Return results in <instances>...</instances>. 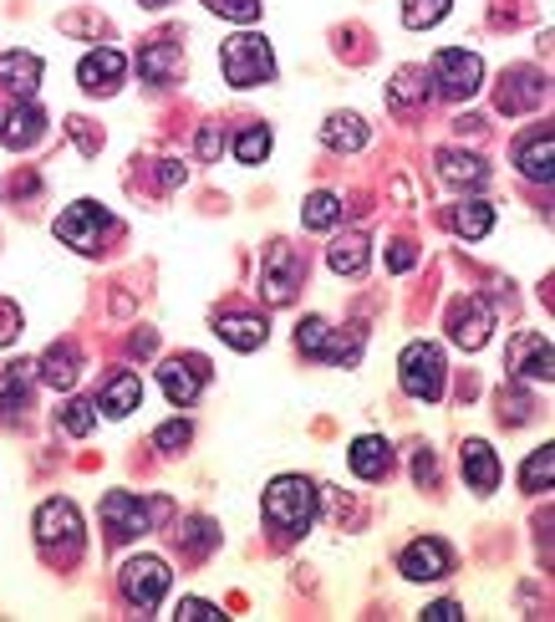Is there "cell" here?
Masks as SVG:
<instances>
[{"instance_id": "obj_7", "label": "cell", "mask_w": 555, "mask_h": 622, "mask_svg": "<svg viewBox=\"0 0 555 622\" xmlns=\"http://www.w3.org/2000/svg\"><path fill=\"white\" fill-rule=\"evenodd\" d=\"M82 516L72 500H46L36 510V541L46 546V551H66V557H77L82 551Z\"/></svg>"}, {"instance_id": "obj_26", "label": "cell", "mask_w": 555, "mask_h": 622, "mask_svg": "<svg viewBox=\"0 0 555 622\" xmlns=\"http://www.w3.org/2000/svg\"><path fill=\"white\" fill-rule=\"evenodd\" d=\"M352 475H362V479H383L387 475V460H393V450H387V439H377V434H362L357 444H352Z\"/></svg>"}, {"instance_id": "obj_27", "label": "cell", "mask_w": 555, "mask_h": 622, "mask_svg": "<svg viewBox=\"0 0 555 622\" xmlns=\"http://www.w3.org/2000/svg\"><path fill=\"white\" fill-rule=\"evenodd\" d=\"M424 97H428V72H418V66L393 72V82H387V103H393V113H413Z\"/></svg>"}, {"instance_id": "obj_6", "label": "cell", "mask_w": 555, "mask_h": 622, "mask_svg": "<svg viewBox=\"0 0 555 622\" xmlns=\"http://www.w3.org/2000/svg\"><path fill=\"white\" fill-rule=\"evenodd\" d=\"M169 582H173V571H169V561H159V557H132L128 567H122V597H128L138 612L159 608Z\"/></svg>"}, {"instance_id": "obj_4", "label": "cell", "mask_w": 555, "mask_h": 622, "mask_svg": "<svg viewBox=\"0 0 555 622\" xmlns=\"http://www.w3.org/2000/svg\"><path fill=\"white\" fill-rule=\"evenodd\" d=\"M438 93L449 97V103H469L479 93V82H484V62L474 52H463V46H449V52L434 56V72H428Z\"/></svg>"}, {"instance_id": "obj_48", "label": "cell", "mask_w": 555, "mask_h": 622, "mask_svg": "<svg viewBox=\"0 0 555 622\" xmlns=\"http://www.w3.org/2000/svg\"><path fill=\"white\" fill-rule=\"evenodd\" d=\"M138 6H148V11H159V6H169V0H138Z\"/></svg>"}, {"instance_id": "obj_14", "label": "cell", "mask_w": 555, "mask_h": 622, "mask_svg": "<svg viewBox=\"0 0 555 622\" xmlns=\"http://www.w3.org/2000/svg\"><path fill=\"white\" fill-rule=\"evenodd\" d=\"M296 281H301V261H296L286 245H276V251L265 255V276H260V292L270 306H286L296 296Z\"/></svg>"}, {"instance_id": "obj_38", "label": "cell", "mask_w": 555, "mask_h": 622, "mask_svg": "<svg viewBox=\"0 0 555 622\" xmlns=\"http://www.w3.org/2000/svg\"><path fill=\"white\" fill-rule=\"evenodd\" d=\"M214 15H225V21H260V0H204Z\"/></svg>"}, {"instance_id": "obj_3", "label": "cell", "mask_w": 555, "mask_h": 622, "mask_svg": "<svg viewBox=\"0 0 555 622\" xmlns=\"http://www.w3.org/2000/svg\"><path fill=\"white\" fill-rule=\"evenodd\" d=\"M397 378H403V393L434 403V398H444V352L434 342H408L397 358Z\"/></svg>"}, {"instance_id": "obj_31", "label": "cell", "mask_w": 555, "mask_h": 622, "mask_svg": "<svg viewBox=\"0 0 555 622\" xmlns=\"http://www.w3.org/2000/svg\"><path fill=\"white\" fill-rule=\"evenodd\" d=\"M551 479H555V450L551 444H541V450L525 460V470H520V485L535 495V491H551Z\"/></svg>"}, {"instance_id": "obj_35", "label": "cell", "mask_w": 555, "mask_h": 622, "mask_svg": "<svg viewBox=\"0 0 555 622\" xmlns=\"http://www.w3.org/2000/svg\"><path fill=\"white\" fill-rule=\"evenodd\" d=\"M235 159L239 164H265L270 159V128L265 123H255V128H245L235 138Z\"/></svg>"}, {"instance_id": "obj_11", "label": "cell", "mask_w": 555, "mask_h": 622, "mask_svg": "<svg viewBox=\"0 0 555 622\" xmlns=\"http://www.w3.org/2000/svg\"><path fill=\"white\" fill-rule=\"evenodd\" d=\"M397 571H403L408 582H438V577L453 571V551L444 541H434V536H424V541H413L408 551L397 557Z\"/></svg>"}, {"instance_id": "obj_1", "label": "cell", "mask_w": 555, "mask_h": 622, "mask_svg": "<svg viewBox=\"0 0 555 622\" xmlns=\"http://www.w3.org/2000/svg\"><path fill=\"white\" fill-rule=\"evenodd\" d=\"M317 485L306 475H280L270 479V491H265V520L276 536H301L311 520H317Z\"/></svg>"}, {"instance_id": "obj_25", "label": "cell", "mask_w": 555, "mask_h": 622, "mask_svg": "<svg viewBox=\"0 0 555 622\" xmlns=\"http://www.w3.org/2000/svg\"><path fill=\"white\" fill-rule=\"evenodd\" d=\"M438 173H444L449 185L479 189L484 179H490V164L479 159V154H463V148H444V154H438Z\"/></svg>"}, {"instance_id": "obj_18", "label": "cell", "mask_w": 555, "mask_h": 622, "mask_svg": "<svg viewBox=\"0 0 555 622\" xmlns=\"http://www.w3.org/2000/svg\"><path fill=\"white\" fill-rule=\"evenodd\" d=\"M463 479H469L474 495H490L494 485H500V460H494V450L484 439H469V444H463Z\"/></svg>"}, {"instance_id": "obj_13", "label": "cell", "mask_w": 555, "mask_h": 622, "mask_svg": "<svg viewBox=\"0 0 555 622\" xmlns=\"http://www.w3.org/2000/svg\"><path fill=\"white\" fill-rule=\"evenodd\" d=\"M204 378H210V368L199 358H169L159 368V383L163 393L179 403V409H189V403H199V393H204Z\"/></svg>"}, {"instance_id": "obj_21", "label": "cell", "mask_w": 555, "mask_h": 622, "mask_svg": "<svg viewBox=\"0 0 555 622\" xmlns=\"http://www.w3.org/2000/svg\"><path fill=\"white\" fill-rule=\"evenodd\" d=\"M321 138H327V148H337V154H357V148H367L372 128L357 113H331V118L321 123Z\"/></svg>"}, {"instance_id": "obj_40", "label": "cell", "mask_w": 555, "mask_h": 622, "mask_svg": "<svg viewBox=\"0 0 555 622\" xmlns=\"http://www.w3.org/2000/svg\"><path fill=\"white\" fill-rule=\"evenodd\" d=\"M184 541H189V551H210L214 541H220V530H214V520H189L184 526Z\"/></svg>"}, {"instance_id": "obj_28", "label": "cell", "mask_w": 555, "mask_h": 622, "mask_svg": "<svg viewBox=\"0 0 555 622\" xmlns=\"http://www.w3.org/2000/svg\"><path fill=\"white\" fill-rule=\"evenodd\" d=\"M31 378H36V368H31V362H21V358L0 368V413H6V409H26Z\"/></svg>"}, {"instance_id": "obj_36", "label": "cell", "mask_w": 555, "mask_h": 622, "mask_svg": "<svg viewBox=\"0 0 555 622\" xmlns=\"http://www.w3.org/2000/svg\"><path fill=\"white\" fill-rule=\"evenodd\" d=\"M93 424H97V403L93 398H72L62 409V429L72 439H82V434H93Z\"/></svg>"}, {"instance_id": "obj_43", "label": "cell", "mask_w": 555, "mask_h": 622, "mask_svg": "<svg viewBox=\"0 0 555 622\" xmlns=\"http://www.w3.org/2000/svg\"><path fill=\"white\" fill-rule=\"evenodd\" d=\"M173 618H220V608H214V602H199V597H184V602L173 608Z\"/></svg>"}, {"instance_id": "obj_19", "label": "cell", "mask_w": 555, "mask_h": 622, "mask_svg": "<svg viewBox=\"0 0 555 622\" xmlns=\"http://www.w3.org/2000/svg\"><path fill=\"white\" fill-rule=\"evenodd\" d=\"M367 255H372V240L362 235V230H346V235L331 240L327 265L337 276H362V271H367Z\"/></svg>"}, {"instance_id": "obj_2", "label": "cell", "mask_w": 555, "mask_h": 622, "mask_svg": "<svg viewBox=\"0 0 555 622\" xmlns=\"http://www.w3.org/2000/svg\"><path fill=\"white\" fill-rule=\"evenodd\" d=\"M225 82L230 87H255V82H270L276 77V52H270V41L255 36V31H239V36L225 41Z\"/></svg>"}, {"instance_id": "obj_22", "label": "cell", "mask_w": 555, "mask_h": 622, "mask_svg": "<svg viewBox=\"0 0 555 622\" xmlns=\"http://www.w3.org/2000/svg\"><path fill=\"white\" fill-rule=\"evenodd\" d=\"M138 398H143V383H138L132 372H113L103 398H97V413H107V419H128V413L138 409Z\"/></svg>"}, {"instance_id": "obj_45", "label": "cell", "mask_w": 555, "mask_h": 622, "mask_svg": "<svg viewBox=\"0 0 555 622\" xmlns=\"http://www.w3.org/2000/svg\"><path fill=\"white\" fill-rule=\"evenodd\" d=\"M413 479H424V485H434L438 479V464H434V454H413Z\"/></svg>"}, {"instance_id": "obj_41", "label": "cell", "mask_w": 555, "mask_h": 622, "mask_svg": "<svg viewBox=\"0 0 555 622\" xmlns=\"http://www.w3.org/2000/svg\"><path fill=\"white\" fill-rule=\"evenodd\" d=\"M194 144H199V159H220V154H225V133H220V128H199V138H194Z\"/></svg>"}, {"instance_id": "obj_24", "label": "cell", "mask_w": 555, "mask_h": 622, "mask_svg": "<svg viewBox=\"0 0 555 622\" xmlns=\"http://www.w3.org/2000/svg\"><path fill=\"white\" fill-rule=\"evenodd\" d=\"M0 82H6L15 97H31V93L41 87V56H31V52H6V56H0Z\"/></svg>"}, {"instance_id": "obj_9", "label": "cell", "mask_w": 555, "mask_h": 622, "mask_svg": "<svg viewBox=\"0 0 555 622\" xmlns=\"http://www.w3.org/2000/svg\"><path fill=\"white\" fill-rule=\"evenodd\" d=\"M490 331H494V306L484 296H469V302H459L449 312V337L463 352H479V347L490 342Z\"/></svg>"}, {"instance_id": "obj_32", "label": "cell", "mask_w": 555, "mask_h": 622, "mask_svg": "<svg viewBox=\"0 0 555 622\" xmlns=\"http://www.w3.org/2000/svg\"><path fill=\"white\" fill-rule=\"evenodd\" d=\"M301 220H306V230H331V225H337V220H342V199H337V194H327V189H321V194H311V199H306Z\"/></svg>"}, {"instance_id": "obj_23", "label": "cell", "mask_w": 555, "mask_h": 622, "mask_svg": "<svg viewBox=\"0 0 555 622\" xmlns=\"http://www.w3.org/2000/svg\"><path fill=\"white\" fill-rule=\"evenodd\" d=\"M41 383H52V388H72L77 383V372H82V358H77V347L72 342H56V347H46V352H41Z\"/></svg>"}, {"instance_id": "obj_10", "label": "cell", "mask_w": 555, "mask_h": 622, "mask_svg": "<svg viewBox=\"0 0 555 622\" xmlns=\"http://www.w3.org/2000/svg\"><path fill=\"white\" fill-rule=\"evenodd\" d=\"M510 378H520V383H551L555 378L551 337H541V331L515 337V342H510Z\"/></svg>"}, {"instance_id": "obj_33", "label": "cell", "mask_w": 555, "mask_h": 622, "mask_svg": "<svg viewBox=\"0 0 555 622\" xmlns=\"http://www.w3.org/2000/svg\"><path fill=\"white\" fill-rule=\"evenodd\" d=\"M362 358V327H331V342H327V358L321 362H342V368H352V362Z\"/></svg>"}, {"instance_id": "obj_47", "label": "cell", "mask_w": 555, "mask_h": 622, "mask_svg": "<svg viewBox=\"0 0 555 622\" xmlns=\"http://www.w3.org/2000/svg\"><path fill=\"white\" fill-rule=\"evenodd\" d=\"M413 265V245H393L387 251V271H408Z\"/></svg>"}, {"instance_id": "obj_46", "label": "cell", "mask_w": 555, "mask_h": 622, "mask_svg": "<svg viewBox=\"0 0 555 622\" xmlns=\"http://www.w3.org/2000/svg\"><path fill=\"white\" fill-rule=\"evenodd\" d=\"M159 185H163V189H179V185H184V164H173V159L159 164Z\"/></svg>"}, {"instance_id": "obj_29", "label": "cell", "mask_w": 555, "mask_h": 622, "mask_svg": "<svg viewBox=\"0 0 555 622\" xmlns=\"http://www.w3.org/2000/svg\"><path fill=\"white\" fill-rule=\"evenodd\" d=\"M179 62H184V56H179L173 41H153V46L138 52V72H143V82H169L173 72H179Z\"/></svg>"}, {"instance_id": "obj_34", "label": "cell", "mask_w": 555, "mask_h": 622, "mask_svg": "<svg viewBox=\"0 0 555 622\" xmlns=\"http://www.w3.org/2000/svg\"><path fill=\"white\" fill-rule=\"evenodd\" d=\"M449 6L453 0H403V21H408L413 31H428L449 15Z\"/></svg>"}, {"instance_id": "obj_17", "label": "cell", "mask_w": 555, "mask_h": 622, "mask_svg": "<svg viewBox=\"0 0 555 622\" xmlns=\"http://www.w3.org/2000/svg\"><path fill=\"white\" fill-rule=\"evenodd\" d=\"M545 97V77L541 72H530V66H515V72H504L500 82V113H525Z\"/></svg>"}, {"instance_id": "obj_42", "label": "cell", "mask_w": 555, "mask_h": 622, "mask_svg": "<svg viewBox=\"0 0 555 622\" xmlns=\"http://www.w3.org/2000/svg\"><path fill=\"white\" fill-rule=\"evenodd\" d=\"M15 331H21V312H15V302H6V296H0V347L15 342Z\"/></svg>"}, {"instance_id": "obj_44", "label": "cell", "mask_w": 555, "mask_h": 622, "mask_svg": "<svg viewBox=\"0 0 555 622\" xmlns=\"http://www.w3.org/2000/svg\"><path fill=\"white\" fill-rule=\"evenodd\" d=\"M424 618H428V622H453V618H463V608H459V602H449V597H444V602H434V608H424Z\"/></svg>"}, {"instance_id": "obj_5", "label": "cell", "mask_w": 555, "mask_h": 622, "mask_svg": "<svg viewBox=\"0 0 555 622\" xmlns=\"http://www.w3.org/2000/svg\"><path fill=\"white\" fill-rule=\"evenodd\" d=\"M113 230H118V225H113V214H107L103 204H93V199H77V204L56 220V240H62V245H72V251H82V255H93L97 245L113 235Z\"/></svg>"}, {"instance_id": "obj_30", "label": "cell", "mask_w": 555, "mask_h": 622, "mask_svg": "<svg viewBox=\"0 0 555 622\" xmlns=\"http://www.w3.org/2000/svg\"><path fill=\"white\" fill-rule=\"evenodd\" d=\"M453 230H459L463 240H484L494 230V210L484 204V199H469V204L453 210Z\"/></svg>"}, {"instance_id": "obj_20", "label": "cell", "mask_w": 555, "mask_h": 622, "mask_svg": "<svg viewBox=\"0 0 555 622\" xmlns=\"http://www.w3.org/2000/svg\"><path fill=\"white\" fill-rule=\"evenodd\" d=\"M214 331H220L235 352H255L270 327H265V317H250V312H225V317H214Z\"/></svg>"}, {"instance_id": "obj_16", "label": "cell", "mask_w": 555, "mask_h": 622, "mask_svg": "<svg viewBox=\"0 0 555 622\" xmlns=\"http://www.w3.org/2000/svg\"><path fill=\"white\" fill-rule=\"evenodd\" d=\"M41 133H46V113H41L31 97H15L11 113L0 118V144L6 148H31Z\"/></svg>"}, {"instance_id": "obj_15", "label": "cell", "mask_w": 555, "mask_h": 622, "mask_svg": "<svg viewBox=\"0 0 555 622\" xmlns=\"http://www.w3.org/2000/svg\"><path fill=\"white\" fill-rule=\"evenodd\" d=\"M515 164H520V173H525V179L551 185V179H555V138H551V128L525 133V138L515 144Z\"/></svg>"}, {"instance_id": "obj_39", "label": "cell", "mask_w": 555, "mask_h": 622, "mask_svg": "<svg viewBox=\"0 0 555 622\" xmlns=\"http://www.w3.org/2000/svg\"><path fill=\"white\" fill-rule=\"evenodd\" d=\"M153 444H159L163 454H179V450H189V419H173V424H163L159 434H153Z\"/></svg>"}, {"instance_id": "obj_8", "label": "cell", "mask_w": 555, "mask_h": 622, "mask_svg": "<svg viewBox=\"0 0 555 622\" xmlns=\"http://www.w3.org/2000/svg\"><path fill=\"white\" fill-rule=\"evenodd\" d=\"M153 510H159V505L132 500L128 491H113L103 500V526H107V536H113V541H132V536L153 530Z\"/></svg>"}, {"instance_id": "obj_37", "label": "cell", "mask_w": 555, "mask_h": 622, "mask_svg": "<svg viewBox=\"0 0 555 622\" xmlns=\"http://www.w3.org/2000/svg\"><path fill=\"white\" fill-rule=\"evenodd\" d=\"M327 342H331V327L321 317H306L296 327V347H301L306 358H327Z\"/></svg>"}, {"instance_id": "obj_12", "label": "cell", "mask_w": 555, "mask_h": 622, "mask_svg": "<svg viewBox=\"0 0 555 622\" xmlns=\"http://www.w3.org/2000/svg\"><path fill=\"white\" fill-rule=\"evenodd\" d=\"M122 77H128V56L113 52V46H97V52H87V56H82V66H77V82L87 87V93H97V97L118 93Z\"/></svg>"}]
</instances>
